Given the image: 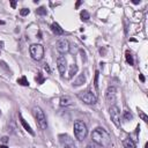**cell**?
<instances>
[{
    "instance_id": "cell-1",
    "label": "cell",
    "mask_w": 148,
    "mask_h": 148,
    "mask_svg": "<svg viewBox=\"0 0 148 148\" xmlns=\"http://www.w3.org/2000/svg\"><path fill=\"white\" fill-rule=\"evenodd\" d=\"M92 139H93V141L95 143L102 146V147H108L110 145V141H111L110 134L102 127H97V129H95L93 131Z\"/></svg>"
},
{
    "instance_id": "cell-2",
    "label": "cell",
    "mask_w": 148,
    "mask_h": 148,
    "mask_svg": "<svg viewBox=\"0 0 148 148\" xmlns=\"http://www.w3.org/2000/svg\"><path fill=\"white\" fill-rule=\"evenodd\" d=\"M33 115L36 119V123L40 130H46L48 129V120L44 111L42 110L39 107H34L33 108Z\"/></svg>"
},
{
    "instance_id": "cell-3",
    "label": "cell",
    "mask_w": 148,
    "mask_h": 148,
    "mask_svg": "<svg viewBox=\"0 0 148 148\" xmlns=\"http://www.w3.org/2000/svg\"><path fill=\"white\" fill-rule=\"evenodd\" d=\"M74 134L79 141H82L83 139H86V137L88 134V130H87V125L82 120L74 121Z\"/></svg>"
},
{
    "instance_id": "cell-4",
    "label": "cell",
    "mask_w": 148,
    "mask_h": 148,
    "mask_svg": "<svg viewBox=\"0 0 148 148\" xmlns=\"http://www.w3.org/2000/svg\"><path fill=\"white\" fill-rule=\"evenodd\" d=\"M29 52L30 56L34 60H42L44 57V48L40 44H31L29 48Z\"/></svg>"
},
{
    "instance_id": "cell-5",
    "label": "cell",
    "mask_w": 148,
    "mask_h": 148,
    "mask_svg": "<svg viewBox=\"0 0 148 148\" xmlns=\"http://www.w3.org/2000/svg\"><path fill=\"white\" fill-rule=\"evenodd\" d=\"M78 97L83 102V103H86L88 105H93L97 102V97L95 94H93L92 92L89 90H86V92H80L78 94Z\"/></svg>"
},
{
    "instance_id": "cell-6",
    "label": "cell",
    "mask_w": 148,
    "mask_h": 148,
    "mask_svg": "<svg viewBox=\"0 0 148 148\" xmlns=\"http://www.w3.org/2000/svg\"><path fill=\"white\" fill-rule=\"evenodd\" d=\"M109 113H110V118H111L112 123L117 127H120V111L117 105H111L109 109Z\"/></svg>"
},
{
    "instance_id": "cell-7",
    "label": "cell",
    "mask_w": 148,
    "mask_h": 148,
    "mask_svg": "<svg viewBox=\"0 0 148 148\" xmlns=\"http://www.w3.org/2000/svg\"><path fill=\"white\" fill-rule=\"evenodd\" d=\"M58 138H59V143L61 148H75L74 140L68 134H60Z\"/></svg>"
},
{
    "instance_id": "cell-8",
    "label": "cell",
    "mask_w": 148,
    "mask_h": 148,
    "mask_svg": "<svg viewBox=\"0 0 148 148\" xmlns=\"http://www.w3.org/2000/svg\"><path fill=\"white\" fill-rule=\"evenodd\" d=\"M56 48H57V51L61 54H64V53H67L70 51V43H68V40L65 39V38H61L57 42V44H56Z\"/></svg>"
},
{
    "instance_id": "cell-9",
    "label": "cell",
    "mask_w": 148,
    "mask_h": 148,
    "mask_svg": "<svg viewBox=\"0 0 148 148\" xmlns=\"http://www.w3.org/2000/svg\"><path fill=\"white\" fill-rule=\"evenodd\" d=\"M57 67H58V71L60 73V75L62 76L66 72V68H67V60L64 56H60L58 57L57 59Z\"/></svg>"
},
{
    "instance_id": "cell-10",
    "label": "cell",
    "mask_w": 148,
    "mask_h": 148,
    "mask_svg": "<svg viewBox=\"0 0 148 148\" xmlns=\"http://www.w3.org/2000/svg\"><path fill=\"white\" fill-rule=\"evenodd\" d=\"M105 96H107V101L109 103H113L116 101V96H117V89L116 87H109L107 89V94H105Z\"/></svg>"
},
{
    "instance_id": "cell-11",
    "label": "cell",
    "mask_w": 148,
    "mask_h": 148,
    "mask_svg": "<svg viewBox=\"0 0 148 148\" xmlns=\"http://www.w3.org/2000/svg\"><path fill=\"white\" fill-rule=\"evenodd\" d=\"M19 117H20V121H21V124H22V126H23V127H25V130H26V131H27L28 133H30L31 135H35V132H34V131L31 130V127H30V125H29V124H28V123L26 121V119H25V118L22 117V115H21V113H20V115H19Z\"/></svg>"
},
{
    "instance_id": "cell-12",
    "label": "cell",
    "mask_w": 148,
    "mask_h": 148,
    "mask_svg": "<svg viewBox=\"0 0 148 148\" xmlns=\"http://www.w3.org/2000/svg\"><path fill=\"white\" fill-rule=\"evenodd\" d=\"M51 30H52V33H53L54 35H57V36L64 34V30H62V28H61L57 22H53V23L51 25Z\"/></svg>"
},
{
    "instance_id": "cell-13",
    "label": "cell",
    "mask_w": 148,
    "mask_h": 148,
    "mask_svg": "<svg viewBox=\"0 0 148 148\" xmlns=\"http://www.w3.org/2000/svg\"><path fill=\"white\" fill-rule=\"evenodd\" d=\"M71 104H72V98L70 96L65 95V96L60 97V105L61 107H68V105H71Z\"/></svg>"
},
{
    "instance_id": "cell-14",
    "label": "cell",
    "mask_w": 148,
    "mask_h": 148,
    "mask_svg": "<svg viewBox=\"0 0 148 148\" xmlns=\"http://www.w3.org/2000/svg\"><path fill=\"white\" fill-rule=\"evenodd\" d=\"M123 146H124V148H137L134 141H133L131 138L125 139V140L123 141Z\"/></svg>"
},
{
    "instance_id": "cell-15",
    "label": "cell",
    "mask_w": 148,
    "mask_h": 148,
    "mask_svg": "<svg viewBox=\"0 0 148 148\" xmlns=\"http://www.w3.org/2000/svg\"><path fill=\"white\" fill-rule=\"evenodd\" d=\"M84 82H86V76H84V74H81V75H79L78 76V79L74 81V86H81V84H83Z\"/></svg>"
},
{
    "instance_id": "cell-16",
    "label": "cell",
    "mask_w": 148,
    "mask_h": 148,
    "mask_svg": "<svg viewBox=\"0 0 148 148\" xmlns=\"http://www.w3.org/2000/svg\"><path fill=\"white\" fill-rule=\"evenodd\" d=\"M16 81H17L19 84H21V86H23V87H28V86H29V82H28V80H27V78H26L25 75L21 76V78H19Z\"/></svg>"
},
{
    "instance_id": "cell-17",
    "label": "cell",
    "mask_w": 148,
    "mask_h": 148,
    "mask_svg": "<svg viewBox=\"0 0 148 148\" xmlns=\"http://www.w3.org/2000/svg\"><path fill=\"white\" fill-rule=\"evenodd\" d=\"M125 57H126V61H127V64H130L131 66H133V65H134V60H133V56H132V53H131L130 51H126Z\"/></svg>"
},
{
    "instance_id": "cell-18",
    "label": "cell",
    "mask_w": 148,
    "mask_h": 148,
    "mask_svg": "<svg viewBox=\"0 0 148 148\" xmlns=\"http://www.w3.org/2000/svg\"><path fill=\"white\" fill-rule=\"evenodd\" d=\"M76 73H78V66H76L75 64L71 65V68H70V73H68V78H70V79H72V78L74 76V74H76Z\"/></svg>"
},
{
    "instance_id": "cell-19",
    "label": "cell",
    "mask_w": 148,
    "mask_h": 148,
    "mask_svg": "<svg viewBox=\"0 0 148 148\" xmlns=\"http://www.w3.org/2000/svg\"><path fill=\"white\" fill-rule=\"evenodd\" d=\"M80 17H81V20L82 21H88L89 19H90V15H89V13L87 12V11H81V13H80Z\"/></svg>"
},
{
    "instance_id": "cell-20",
    "label": "cell",
    "mask_w": 148,
    "mask_h": 148,
    "mask_svg": "<svg viewBox=\"0 0 148 148\" xmlns=\"http://www.w3.org/2000/svg\"><path fill=\"white\" fill-rule=\"evenodd\" d=\"M36 14H37V15H46V14H48V11H46L45 7L40 6V7H38V8L36 9Z\"/></svg>"
},
{
    "instance_id": "cell-21",
    "label": "cell",
    "mask_w": 148,
    "mask_h": 148,
    "mask_svg": "<svg viewBox=\"0 0 148 148\" xmlns=\"http://www.w3.org/2000/svg\"><path fill=\"white\" fill-rule=\"evenodd\" d=\"M123 118H124V120H126V121H129V120H131L132 118H133V116H132V113L130 112V111H124V113H123Z\"/></svg>"
},
{
    "instance_id": "cell-22",
    "label": "cell",
    "mask_w": 148,
    "mask_h": 148,
    "mask_svg": "<svg viewBox=\"0 0 148 148\" xmlns=\"http://www.w3.org/2000/svg\"><path fill=\"white\" fill-rule=\"evenodd\" d=\"M35 80L37 81V83L42 84V83H44V81H45V78L43 76V74H42V73H37V76L35 78Z\"/></svg>"
},
{
    "instance_id": "cell-23",
    "label": "cell",
    "mask_w": 148,
    "mask_h": 148,
    "mask_svg": "<svg viewBox=\"0 0 148 148\" xmlns=\"http://www.w3.org/2000/svg\"><path fill=\"white\" fill-rule=\"evenodd\" d=\"M139 117H140V118H141L145 123H147V121H148V116H147L145 112H142L141 110H139Z\"/></svg>"
},
{
    "instance_id": "cell-24",
    "label": "cell",
    "mask_w": 148,
    "mask_h": 148,
    "mask_svg": "<svg viewBox=\"0 0 148 148\" xmlns=\"http://www.w3.org/2000/svg\"><path fill=\"white\" fill-rule=\"evenodd\" d=\"M29 13H30V11H29L28 8H22V9L20 11V15H21V16H26V15H28Z\"/></svg>"
},
{
    "instance_id": "cell-25",
    "label": "cell",
    "mask_w": 148,
    "mask_h": 148,
    "mask_svg": "<svg viewBox=\"0 0 148 148\" xmlns=\"http://www.w3.org/2000/svg\"><path fill=\"white\" fill-rule=\"evenodd\" d=\"M98 71H96V73H95V81H94V84H95V88L96 89H98Z\"/></svg>"
},
{
    "instance_id": "cell-26",
    "label": "cell",
    "mask_w": 148,
    "mask_h": 148,
    "mask_svg": "<svg viewBox=\"0 0 148 148\" xmlns=\"http://www.w3.org/2000/svg\"><path fill=\"white\" fill-rule=\"evenodd\" d=\"M44 70L48 72V74H50L51 73V70H50V66L48 65V64H44Z\"/></svg>"
},
{
    "instance_id": "cell-27",
    "label": "cell",
    "mask_w": 148,
    "mask_h": 148,
    "mask_svg": "<svg viewBox=\"0 0 148 148\" xmlns=\"http://www.w3.org/2000/svg\"><path fill=\"white\" fill-rule=\"evenodd\" d=\"M11 6H12L13 8H15V7H16V1H12V3H11Z\"/></svg>"
},
{
    "instance_id": "cell-28",
    "label": "cell",
    "mask_w": 148,
    "mask_h": 148,
    "mask_svg": "<svg viewBox=\"0 0 148 148\" xmlns=\"http://www.w3.org/2000/svg\"><path fill=\"white\" fill-rule=\"evenodd\" d=\"M139 78H140V80H141L142 82H145V76H143L142 74H139Z\"/></svg>"
},
{
    "instance_id": "cell-29",
    "label": "cell",
    "mask_w": 148,
    "mask_h": 148,
    "mask_svg": "<svg viewBox=\"0 0 148 148\" xmlns=\"http://www.w3.org/2000/svg\"><path fill=\"white\" fill-rule=\"evenodd\" d=\"M86 148H95V146L93 145V143H89V145H87V147Z\"/></svg>"
},
{
    "instance_id": "cell-30",
    "label": "cell",
    "mask_w": 148,
    "mask_h": 148,
    "mask_svg": "<svg viewBox=\"0 0 148 148\" xmlns=\"http://www.w3.org/2000/svg\"><path fill=\"white\" fill-rule=\"evenodd\" d=\"M1 140H3V142H7V141H8V138H7V137H4Z\"/></svg>"
},
{
    "instance_id": "cell-31",
    "label": "cell",
    "mask_w": 148,
    "mask_h": 148,
    "mask_svg": "<svg viewBox=\"0 0 148 148\" xmlns=\"http://www.w3.org/2000/svg\"><path fill=\"white\" fill-rule=\"evenodd\" d=\"M81 3H82V1H78V3H76V5H75V7L78 8V7H79V6L81 5Z\"/></svg>"
},
{
    "instance_id": "cell-32",
    "label": "cell",
    "mask_w": 148,
    "mask_h": 148,
    "mask_svg": "<svg viewBox=\"0 0 148 148\" xmlns=\"http://www.w3.org/2000/svg\"><path fill=\"white\" fill-rule=\"evenodd\" d=\"M3 46H4V42H0V50L3 49Z\"/></svg>"
},
{
    "instance_id": "cell-33",
    "label": "cell",
    "mask_w": 148,
    "mask_h": 148,
    "mask_svg": "<svg viewBox=\"0 0 148 148\" xmlns=\"http://www.w3.org/2000/svg\"><path fill=\"white\" fill-rule=\"evenodd\" d=\"M0 148H8L6 145H1V146H0Z\"/></svg>"
},
{
    "instance_id": "cell-34",
    "label": "cell",
    "mask_w": 148,
    "mask_h": 148,
    "mask_svg": "<svg viewBox=\"0 0 148 148\" xmlns=\"http://www.w3.org/2000/svg\"><path fill=\"white\" fill-rule=\"evenodd\" d=\"M5 22H4V21H0V25H4Z\"/></svg>"
},
{
    "instance_id": "cell-35",
    "label": "cell",
    "mask_w": 148,
    "mask_h": 148,
    "mask_svg": "<svg viewBox=\"0 0 148 148\" xmlns=\"http://www.w3.org/2000/svg\"><path fill=\"white\" fill-rule=\"evenodd\" d=\"M0 115H1V110H0Z\"/></svg>"
}]
</instances>
